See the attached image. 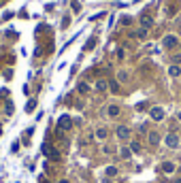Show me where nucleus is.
Here are the masks:
<instances>
[{"label":"nucleus","mask_w":181,"mask_h":183,"mask_svg":"<svg viewBox=\"0 0 181 183\" xmlns=\"http://www.w3.org/2000/svg\"><path fill=\"white\" fill-rule=\"evenodd\" d=\"M43 153L47 155L49 160H58V158H60V155H58V151H56V149H53L49 143H43Z\"/></svg>","instance_id":"obj_1"},{"label":"nucleus","mask_w":181,"mask_h":183,"mask_svg":"<svg viewBox=\"0 0 181 183\" xmlns=\"http://www.w3.org/2000/svg\"><path fill=\"white\" fill-rule=\"evenodd\" d=\"M58 128H60V130H71V128H73L71 117H68V115H62V117L58 119Z\"/></svg>","instance_id":"obj_2"},{"label":"nucleus","mask_w":181,"mask_h":183,"mask_svg":"<svg viewBox=\"0 0 181 183\" xmlns=\"http://www.w3.org/2000/svg\"><path fill=\"white\" fill-rule=\"evenodd\" d=\"M162 117H164V109L153 106V109H151V119H153V122H162Z\"/></svg>","instance_id":"obj_3"},{"label":"nucleus","mask_w":181,"mask_h":183,"mask_svg":"<svg viewBox=\"0 0 181 183\" xmlns=\"http://www.w3.org/2000/svg\"><path fill=\"white\" fill-rule=\"evenodd\" d=\"M117 136H119L122 141H126L128 136H130V128H126V126H119V128H117Z\"/></svg>","instance_id":"obj_4"},{"label":"nucleus","mask_w":181,"mask_h":183,"mask_svg":"<svg viewBox=\"0 0 181 183\" xmlns=\"http://www.w3.org/2000/svg\"><path fill=\"white\" fill-rule=\"evenodd\" d=\"M166 145H168L170 149H175V147L179 145V139H177L175 134H168V136H166Z\"/></svg>","instance_id":"obj_5"},{"label":"nucleus","mask_w":181,"mask_h":183,"mask_svg":"<svg viewBox=\"0 0 181 183\" xmlns=\"http://www.w3.org/2000/svg\"><path fill=\"white\" fill-rule=\"evenodd\" d=\"M160 170H162V172H166V175H170V172L175 170V164H173V162H164V164L160 166Z\"/></svg>","instance_id":"obj_6"},{"label":"nucleus","mask_w":181,"mask_h":183,"mask_svg":"<svg viewBox=\"0 0 181 183\" xmlns=\"http://www.w3.org/2000/svg\"><path fill=\"white\" fill-rule=\"evenodd\" d=\"M175 45H177V36H173V34H170V36H166V38H164V47H168V49H170V47H175Z\"/></svg>","instance_id":"obj_7"},{"label":"nucleus","mask_w":181,"mask_h":183,"mask_svg":"<svg viewBox=\"0 0 181 183\" xmlns=\"http://www.w3.org/2000/svg\"><path fill=\"white\" fill-rule=\"evenodd\" d=\"M107 113H109V117H117V115H119V106H115V104H111V106L107 109Z\"/></svg>","instance_id":"obj_8"},{"label":"nucleus","mask_w":181,"mask_h":183,"mask_svg":"<svg viewBox=\"0 0 181 183\" xmlns=\"http://www.w3.org/2000/svg\"><path fill=\"white\" fill-rule=\"evenodd\" d=\"M168 75H170V77H179V75H181V68H179L177 64H173V66L168 68Z\"/></svg>","instance_id":"obj_9"},{"label":"nucleus","mask_w":181,"mask_h":183,"mask_svg":"<svg viewBox=\"0 0 181 183\" xmlns=\"http://www.w3.org/2000/svg\"><path fill=\"white\" fill-rule=\"evenodd\" d=\"M96 139H98V141H104V139H107V130H104V128H98V130H96Z\"/></svg>","instance_id":"obj_10"},{"label":"nucleus","mask_w":181,"mask_h":183,"mask_svg":"<svg viewBox=\"0 0 181 183\" xmlns=\"http://www.w3.org/2000/svg\"><path fill=\"white\" fill-rule=\"evenodd\" d=\"M149 143H151V145H158V143H160V134L151 132V134H149Z\"/></svg>","instance_id":"obj_11"},{"label":"nucleus","mask_w":181,"mask_h":183,"mask_svg":"<svg viewBox=\"0 0 181 183\" xmlns=\"http://www.w3.org/2000/svg\"><path fill=\"white\" fill-rule=\"evenodd\" d=\"M107 87H109V83H107V81H102V79H100V81H96V89H98V92H104Z\"/></svg>","instance_id":"obj_12"},{"label":"nucleus","mask_w":181,"mask_h":183,"mask_svg":"<svg viewBox=\"0 0 181 183\" xmlns=\"http://www.w3.org/2000/svg\"><path fill=\"white\" fill-rule=\"evenodd\" d=\"M130 149H132L134 153H139V151H141V143H139V141H132V143H130Z\"/></svg>","instance_id":"obj_13"},{"label":"nucleus","mask_w":181,"mask_h":183,"mask_svg":"<svg viewBox=\"0 0 181 183\" xmlns=\"http://www.w3.org/2000/svg\"><path fill=\"white\" fill-rule=\"evenodd\" d=\"M117 175V168L115 166H107V177H115Z\"/></svg>","instance_id":"obj_14"},{"label":"nucleus","mask_w":181,"mask_h":183,"mask_svg":"<svg viewBox=\"0 0 181 183\" xmlns=\"http://www.w3.org/2000/svg\"><path fill=\"white\" fill-rule=\"evenodd\" d=\"M109 87H111V92H115V94L119 92V83H117V81H111V83H109Z\"/></svg>","instance_id":"obj_15"},{"label":"nucleus","mask_w":181,"mask_h":183,"mask_svg":"<svg viewBox=\"0 0 181 183\" xmlns=\"http://www.w3.org/2000/svg\"><path fill=\"white\" fill-rule=\"evenodd\" d=\"M34 106H36V100H30V102L26 104V111H28V113H32V111H34Z\"/></svg>","instance_id":"obj_16"},{"label":"nucleus","mask_w":181,"mask_h":183,"mask_svg":"<svg viewBox=\"0 0 181 183\" xmlns=\"http://www.w3.org/2000/svg\"><path fill=\"white\" fill-rule=\"evenodd\" d=\"M94 45H96V38H89V40H87V45H85V51H89V49L94 47Z\"/></svg>","instance_id":"obj_17"},{"label":"nucleus","mask_w":181,"mask_h":183,"mask_svg":"<svg viewBox=\"0 0 181 183\" xmlns=\"http://www.w3.org/2000/svg\"><path fill=\"white\" fill-rule=\"evenodd\" d=\"M117 79H119L122 83H126V81H128V73H124V70H122V73L117 75Z\"/></svg>","instance_id":"obj_18"},{"label":"nucleus","mask_w":181,"mask_h":183,"mask_svg":"<svg viewBox=\"0 0 181 183\" xmlns=\"http://www.w3.org/2000/svg\"><path fill=\"white\" fill-rule=\"evenodd\" d=\"M141 24H143V28H149V26H151V19H149V17H143Z\"/></svg>","instance_id":"obj_19"},{"label":"nucleus","mask_w":181,"mask_h":183,"mask_svg":"<svg viewBox=\"0 0 181 183\" xmlns=\"http://www.w3.org/2000/svg\"><path fill=\"white\" fill-rule=\"evenodd\" d=\"M87 83H79V92H81V94H87Z\"/></svg>","instance_id":"obj_20"},{"label":"nucleus","mask_w":181,"mask_h":183,"mask_svg":"<svg viewBox=\"0 0 181 183\" xmlns=\"http://www.w3.org/2000/svg\"><path fill=\"white\" fill-rule=\"evenodd\" d=\"M119 155H122V158H130V149H128V147H124V149H122V153H119Z\"/></svg>","instance_id":"obj_21"},{"label":"nucleus","mask_w":181,"mask_h":183,"mask_svg":"<svg viewBox=\"0 0 181 183\" xmlns=\"http://www.w3.org/2000/svg\"><path fill=\"white\" fill-rule=\"evenodd\" d=\"M130 21H132L130 17H122V26H128V24H130Z\"/></svg>","instance_id":"obj_22"},{"label":"nucleus","mask_w":181,"mask_h":183,"mask_svg":"<svg viewBox=\"0 0 181 183\" xmlns=\"http://www.w3.org/2000/svg\"><path fill=\"white\" fill-rule=\"evenodd\" d=\"M137 36H139V38H145V36H147V32H145V30H139V32H137Z\"/></svg>","instance_id":"obj_23"},{"label":"nucleus","mask_w":181,"mask_h":183,"mask_svg":"<svg viewBox=\"0 0 181 183\" xmlns=\"http://www.w3.org/2000/svg\"><path fill=\"white\" fill-rule=\"evenodd\" d=\"M60 183H68V179H60Z\"/></svg>","instance_id":"obj_24"},{"label":"nucleus","mask_w":181,"mask_h":183,"mask_svg":"<svg viewBox=\"0 0 181 183\" xmlns=\"http://www.w3.org/2000/svg\"><path fill=\"white\" fill-rule=\"evenodd\" d=\"M41 183H49V181H47V179H41Z\"/></svg>","instance_id":"obj_25"},{"label":"nucleus","mask_w":181,"mask_h":183,"mask_svg":"<svg viewBox=\"0 0 181 183\" xmlns=\"http://www.w3.org/2000/svg\"><path fill=\"white\" fill-rule=\"evenodd\" d=\"M177 117H179V122H181V111H179V115H177Z\"/></svg>","instance_id":"obj_26"},{"label":"nucleus","mask_w":181,"mask_h":183,"mask_svg":"<svg viewBox=\"0 0 181 183\" xmlns=\"http://www.w3.org/2000/svg\"><path fill=\"white\" fill-rule=\"evenodd\" d=\"M175 183H181V179H179V181H175Z\"/></svg>","instance_id":"obj_27"}]
</instances>
